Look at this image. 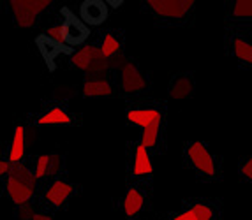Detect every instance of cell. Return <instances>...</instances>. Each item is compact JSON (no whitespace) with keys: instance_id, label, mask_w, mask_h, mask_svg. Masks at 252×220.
Returning <instances> with one entry per match:
<instances>
[{"instance_id":"obj_15","label":"cell","mask_w":252,"mask_h":220,"mask_svg":"<svg viewBox=\"0 0 252 220\" xmlns=\"http://www.w3.org/2000/svg\"><path fill=\"white\" fill-rule=\"evenodd\" d=\"M25 146H27V134L23 125H16L14 129V138L9 148V164H18L25 157Z\"/></svg>"},{"instance_id":"obj_18","label":"cell","mask_w":252,"mask_h":220,"mask_svg":"<svg viewBox=\"0 0 252 220\" xmlns=\"http://www.w3.org/2000/svg\"><path fill=\"white\" fill-rule=\"evenodd\" d=\"M72 122V118L69 116V113L62 110V108H51L50 111L42 114L37 120L39 125H69Z\"/></svg>"},{"instance_id":"obj_1","label":"cell","mask_w":252,"mask_h":220,"mask_svg":"<svg viewBox=\"0 0 252 220\" xmlns=\"http://www.w3.org/2000/svg\"><path fill=\"white\" fill-rule=\"evenodd\" d=\"M5 191L9 199L18 206L32 201L37 191V182L34 180V174L29 169V165H25L23 162L11 164L7 180H5Z\"/></svg>"},{"instance_id":"obj_20","label":"cell","mask_w":252,"mask_h":220,"mask_svg":"<svg viewBox=\"0 0 252 220\" xmlns=\"http://www.w3.org/2000/svg\"><path fill=\"white\" fill-rule=\"evenodd\" d=\"M233 53H235V56L240 60V62H244V64H252V46H251V43L245 41V39L236 37L235 41H233Z\"/></svg>"},{"instance_id":"obj_10","label":"cell","mask_w":252,"mask_h":220,"mask_svg":"<svg viewBox=\"0 0 252 220\" xmlns=\"http://www.w3.org/2000/svg\"><path fill=\"white\" fill-rule=\"evenodd\" d=\"M74 194V185L65 180H53L44 192V199L55 208H60L67 203L69 197Z\"/></svg>"},{"instance_id":"obj_28","label":"cell","mask_w":252,"mask_h":220,"mask_svg":"<svg viewBox=\"0 0 252 220\" xmlns=\"http://www.w3.org/2000/svg\"><path fill=\"white\" fill-rule=\"evenodd\" d=\"M9 167H11L9 161H2V159H0V178H2V176H7Z\"/></svg>"},{"instance_id":"obj_2","label":"cell","mask_w":252,"mask_h":220,"mask_svg":"<svg viewBox=\"0 0 252 220\" xmlns=\"http://www.w3.org/2000/svg\"><path fill=\"white\" fill-rule=\"evenodd\" d=\"M71 62L80 71L89 72L92 78H104L109 71V60L101 55L97 46H85L71 55Z\"/></svg>"},{"instance_id":"obj_5","label":"cell","mask_w":252,"mask_h":220,"mask_svg":"<svg viewBox=\"0 0 252 220\" xmlns=\"http://www.w3.org/2000/svg\"><path fill=\"white\" fill-rule=\"evenodd\" d=\"M62 14H63V22L60 25H62L63 44L69 48L81 46L90 37V28L76 14H72L69 9H62Z\"/></svg>"},{"instance_id":"obj_3","label":"cell","mask_w":252,"mask_h":220,"mask_svg":"<svg viewBox=\"0 0 252 220\" xmlns=\"http://www.w3.org/2000/svg\"><path fill=\"white\" fill-rule=\"evenodd\" d=\"M185 157L199 176L214 178L217 174V164H215L214 155L210 153L208 146L203 141H190L185 148Z\"/></svg>"},{"instance_id":"obj_11","label":"cell","mask_w":252,"mask_h":220,"mask_svg":"<svg viewBox=\"0 0 252 220\" xmlns=\"http://www.w3.org/2000/svg\"><path fill=\"white\" fill-rule=\"evenodd\" d=\"M127 120L132 125L145 129L148 125H156L162 122V113L156 108H141V110H129L127 111Z\"/></svg>"},{"instance_id":"obj_25","label":"cell","mask_w":252,"mask_h":220,"mask_svg":"<svg viewBox=\"0 0 252 220\" xmlns=\"http://www.w3.org/2000/svg\"><path fill=\"white\" fill-rule=\"evenodd\" d=\"M35 206L32 203H25V204H20L16 210V217L18 220H32L35 215Z\"/></svg>"},{"instance_id":"obj_14","label":"cell","mask_w":252,"mask_h":220,"mask_svg":"<svg viewBox=\"0 0 252 220\" xmlns=\"http://www.w3.org/2000/svg\"><path fill=\"white\" fill-rule=\"evenodd\" d=\"M85 97H109L113 95V85L106 78H94L87 80L83 85Z\"/></svg>"},{"instance_id":"obj_23","label":"cell","mask_w":252,"mask_h":220,"mask_svg":"<svg viewBox=\"0 0 252 220\" xmlns=\"http://www.w3.org/2000/svg\"><path fill=\"white\" fill-rule=\"evenodd\" d=\"M48 161H50V155H48V153H42V155H39L37 159H35V167H34V171H32L35 182H39V180H42V178H46Z\"/></svg>"},{"instance_id":"obj_22","label":"cell","mask_w":252,"mask_h":220,"mask_svg":"<svg viewBox=\"0 0 252 220\" xmlns=\"http://www.w3.org/2000/svg\"><path fill=\"white\" fill-rule=\"evenodd\" d=\"M233 16L235 18H251L252 16V2L251 0H236L235 2V7H233Z\"/></svg>"},{"instance_id":"obj_7","label":"cell","mask_w":252,"mask_h":220,"mask_svg":"<svg viewBox=\"0 0 252 220\" xmlns=\"http://www.w3.org/2000/svg\"><path fill=\"white\" fill-rule=\"evenodd\" d=\"M35 46H37L39 53L44 58L46 65L50 67V71H55V60L59 55H72V48L65 46L62 43H57V41H51L44 34L35 39Z\"/></svg>"},{"instance_id":"obj_4","label":"cell","mask_w":252,"mask_h":220,"mask_svg":"<svg viewBox=\"0 0 252 220\" xmlns=\"http://www.w3.org/2000/svg\"><path fill=\"white\" fill-rule=\"evenodd\" d=\"M14 14V22L21 28H29L35 23L39 14L51 5L50 0H11L9 2Z\"/></svg>"},{"instance_id":"obj_6","label":"cell","mask_w":252,"mask_h":220,"mask_svg":"<svg viewBox=\"0 0 252 220\" xmlns=\"http://www.w3.org/2000/svg\"><path fill=\"white\" fill-rule=\"evenodd\" d=\"M150 9L164 20H184L192 11L194 0H148Z\"/></svg>"},{"instance_id":"obj_30","label":"cell","mask_w":252,"mask_h":220,"mask_svg":"<svg viewBox=\"0 0 252 220\" xmlns=\"http://www.w3.org/2000/svg\"><path fill=\"white\" fill-rule=\"evenodd\" d=\"M122 4H124L122 0H108L106 2V5H111V7H120Z\"/></svg>"},{"instance_id":"obj_8","label":"cell","mask_w":252,"mask_h":220,"mask_svg":"<svg viewBox=\"0 0 252 220\" xmlns=\"http://www.w3.org/2000/svg\"><path fill=\"white\" fill-rule=\"evenodd\" d=\"M108 18V5L104 0H85L80 5V20L87 27H99Z\"/></svg>"},{"instance_id":"obj_17","label":"cell","mask_w":252,"mask_h":220,"mask_svg":"<svg viewBox=\"0 0 252 220\" xmlns=\"http://www.w3.org/2000/svg\"><path fill=\"white\" fill-rule=\"evenodd\" d=\"M192 92L194 83L189 76H177L169 85V95H171V99H177V101L189 99L192 95Z\"/></svg>"},{"instance_id":"obj_26","label":"cell","mask_w":252,"mask_h":220,"mask_svg":"<svg viewBox=\"0 0 252 220\" xmlns=\"http://www.w3.org/2000/svg\"><path fill=\"white\" fill-rule=\"evenodd\" d=\"M46 37H50L51 41H57V43L63 44V34H62V25L60 23H55V25L48 27L46 28Z\"/></svg>"},{"instance_id":"obj_27","label":"cell","mask_w":252,"mask_h":220,"mask_svg":"<svg viewBox=\"0 0 252 220\" xmlns=\"http://www.w3.org/2000/svg\"><path fill=\"white\" fill-rule=\"evenodd\" d=\"M242 176L247 178V180H252V159H247V161L242 164Z\"/></svg>"},{"instance_id":"obj_19","label":"cell","mask_w":252,"mask_h":220,"mask_svg":"<svg viewBox=\"0 0 252 220\" xmlns=\"http://www.w3.org/2000/svg\"><path fill=\"white\" fill-rule=\"evenodd\" d=\"M99 51H101V55L104 56L106 60H109V58H113V56H117L118 53L122 51V46H120V41H118L113 34H106L104 39H102V44H101V48H99Z\"/></svg>"},{"instance_id":"obj_12","label":"cell","mask_w":252,"mask_h":220,"mask_svg":"<svg viewBox=\"0 0 252 220\" xmlns=\"http://www.w3.org/2000/svg\"><path fill=\"white\" fill-rule=\"evenodd\" d=\"M215 210L206 203H192L190 208L173 215L171 220H214Z\"/></svg>"},{"instance_id":"obj_29","label":"cell","mask_w":252,"mask_h":220,"mask_svg":"<svg viewBox=\"0 0 252 220\" xmlns=\"http://www.w3.org/2000/svg\"><path fill=\"white\" fill-rule=\"evenodd\" d=\"M32 220H53V217L48 215V213H35Z\"/></svg>"},{"instance_id":"obj_16","label":"cell","mask_w":252,"mask_h":220,"mask_svg":"<svg viewBox=\"0 0 252 220\" xmlns=\"http://www.w3.org/2000/svg\"><path fill=\"white\" fill-rule=\"evenodd\" d=\"M145 204V194L138 187H130L124 197V212L127 217H136Z\"/></svg>"},{"instance_id":"obj_9","label":"cell","mask_w":252,"mask_h":220,"mask_svg":"<svg viewBox=\"0 0 252 220\" xmlns=\"http://www.w3.org/2000/svg\"><path fill=\"white\" fill-rule=\"evenodd\" d=\"M120 88L126 93H136L147 88V80L132 62L120 67Z\"/></svg>"},{"instance_id":"obj_21","label":"cell","mask_w":252,"mask_h":220,"mask_svg":"<svg viewBox=\"0 0 252 220\" xmlns=\"http://www.w3.org/2000/svg\"><path fill=\"white\" fill-rule=\"evenodd\" d=\"M159 131H160V123H156V125H148V127H145L143 132H141V141H139V144H141L143 148H147V150L156 148L157 141H159Z\"/></svg>"},{"instance_id":"obj_13","label":"cell","mask_w":252,"mask_h":220,"mask_svg":"<svg viewBox=\"0 0 252 220\" xmlns=\"http://www.w3.org/2000/svg\"><path fill=\"white\" fill-rule=\"evenodd\" d=\"M132 176H147L154 173V165H152L150 153L141 144L134 148V157H132Z\"/></svg>"},{"instance_id":"obj_24","label":"cell","mask_w":252,"mask_h":220,"mask_svg":"<svg viewBox=\"0 0 252 220\" xmlns=\"http://www.w3.org/2000/svg\"><path fill=\"white\" fill-rule=\"evenodd\" d=\"M63 161L59 153H53L50 155V161H48V169H46V176H57V174L62 171Z\"/></svg>"}]
</instances>
